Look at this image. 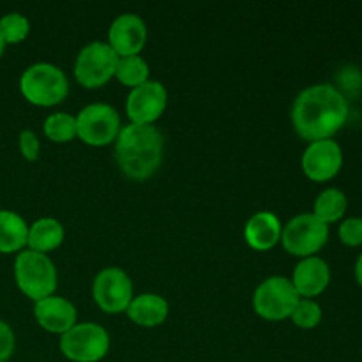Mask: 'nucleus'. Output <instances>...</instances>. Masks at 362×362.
<instances>
[{"instance_id": "obj_1", "label": "nucleus", "mask_w": 362, "mask_h": 362, "mask_svg": "<svg viewBox=\"0 0 362 362\" xmlns=\"http://www.w3.org/2000/svg\"><path fill=\"white\" fill-rule=\"evenodd\" d=\"M349 115L350 105L346 95L329 83L304 88L292 106L293 129L308 141L331 140L345 126Z\"/></svg>"}, {"instance_id": "obj_2", "label": "nucleus", "mask_w": 362, "mask_h": 362, "mask_svg": "<svg viewBox=\"0 0 362 362\" xmlns=\"http://www.w3.org/2000/svg\"><path fill=\"white\" fill-rule=\"evenodd\" d=\"M165 138L152 124H134L120 127L115 140V158L124 175L145 180L158 172L163 161Z\"/></svg>"}, {"instance_id": "obj_3", "label": "nucleus", "mask_w": 362, "mask_h": 362, "mask_svg": "<svg viewBox=\"0 0 362 362\" xmlns=\"http://www.w3.org/2000/svg\"><path fill=\"white\" fill-rule=\"evenodd\" d=\"M16 285L34 303L55 293L57 269L52 258L45 253L23 250L14 258Z\"/></svg>"}, {"instance_id": "obj_4", "label": "nucleus", "mask_w": 362, "mask_h": 362, "mask_svg": "<svg viewBox=\"0 0 362 362\" xmlns=\"http://www.w3.org/2000/svg\"><path fill=\"white\" fill-rule=\"evenodd\" d=\"M20 90L35 106H53L69 94V81L59 66L49 62L32 64L20 78Z\"/></svg>"}, {"instance_id": "obj_5", "label": "nucleus", "mask_w": 362, "mask_h": 362, "mask_svg": "<svg viewBox=\"0 0 362 362\" xmlns=\"http://www.w3.org/2000/svg\"><path fill=\"white\" fill-rule=\"evenodd\" d=\"M329 240V225L313 212L297 214L283 226L281 244L290 255L299 258L315 257Z\"/></svg>"}, {"instance_id": "obj_6", "label": "nucleus", "mask_w": 362, "mask_h": 362, "mask_svg": "<svg viewBox=\"0 0 362 362\" xmlns=\"http://www.w3.org/2000/svg\"><path fill=\"white\" fill-rule=\"evenodd\" d=\"M60 350L73 362H99L110 350V334L94 322L76 324L60 336Z\"/></svg>"}, {"instance_id": "obj_7", "label": "nucleus", "mask_w": 362, "mask_h": 362, "mask_svg": "<svg viewBox=\"0 0 362 362\" xmlns=\"http://www.w3.org/2000/svg\"><path fill=\"white\" fill-rule=\"evenodd\" d=\"M119 55L105 41H92L80 49L74 62V76L83 87L98 88L115 76Z\"/></svg>"}, {"instance_id": "obj_8", "label": "nucleus", "mask_w": 362, "mask_h": 362, "mask_svg": "<svg viewBox=\"0 0 362 362\" xmlns=\"http://www.w3.org/2000/svg\"><path fill=\"white\" fill-rule=\"evenodd\" d=\"M120 115L106 103H92L76 115V133L81 141L92 147H105L120 133Z\"/></svg>"}, {"instance_id": "obj_9", "label": "nucleus", "mask_w": 362, "mask_h": 362, "mask_svg": "<svg viewBox=\"0 0 362 362\" xmlns=\"http://www.w3.org/2000/svg\"><path fill=\"white\" fill-rule=\"evenodd\" d=\"M299 300V293L288 278L272 276L257 286L253 308L265 320H285L292 317Z\"/></svg>"}, {"instance_id": "obj_10", "label": "nucleus", "mask_w": 362, "mask_h": 362, "mask_svg": "<svg viewBox=\"0 0 362 362\" xmlns=\"http://www.w3.org/2000/svg\"><path fill=\"white\" fill-rule=\"evenodd\" d=\"M92 296L98 306L110 315L124 313L133 300V283L119 267H106L98 272L92 285Z\"/></svg>"}, {"instance_id": "obj_11", "label": "nucleus", "mask_w": 362, "mask_h": 362, "mask_svg": "<svg viewBox=\"0 0 362 362\" xmlns=\"http://www.w3.org/2000/svg\"><path fill=\"white\" fill-rule=\"evenodd\" d=\"M168 94L161 81L148 80L138 87L131 88L126 101V112L131 122L152 124L165 113Z\"/></svg>"}, {"instance_id": "obj_12", "label": "nucleus", "mask_w": 362, "mask_h": 362, "mask_svg": "<svg viewBox=\"0 0 362 362\" xmlns=\"http://www.w3.org/2000/svg\"><path fill=\"white\" fill-rule=\"evenodd\" d=\"M300 166H303L304 175L315 182H327L334 179L343 166L341 145L332 138L310 141L300 159Z\"/></svg>"}, {"instance_id": "obj_13", "label": "nucleus", "mask_w": 362, "mask_h": 362, "mask_svg": "<svg viewBox=\"0 0 362 362\" xmlns=\"http://www.w3.org/2000/svg\"><path fill=\"white\" fill-rule=\"evenodd\" d=\"M147 41V27L138 14L124 13L112 21L108 45L119 57L140 55Z\"/></svg>"}, {"instance_id": "obj_14", "label": "nucleus", "mask_w": 362, "mask_h": 362, "mask_svg": "<svg viewBox=\"0 0 362 362\" xmlns=\"http://www.w3.org/2000/svg\"><path fill=\"white\" fill-rule=\"evenodd\" d=\"M290 281L300 299H313L324 293L331 283V269L327 262L320 257L300 258V262L293 269Z\"/></svg>"}, {"instance_id": "obj_15", "label": "nucleus", "mask_w": 362, "mask_h": 362, "mask_svg": "<svg viewBox=\"0 0 362 362\" xmlns=\"http://www.w3.org/2000/svg\"><path fill=\"white\" fill-rule=\"evenodd\" d=\"M34 317L42 329L53 334H60L69 331L76 325V308L64 297H57L55 293L45 299L37 300L34 306Z\"/></svg>"}, {"instance_id": "obj_16", "label": "nucleus", "mask_w": 362, "mask_h": 362, "mask_svg": "<svg viewBox=\"0 0 362 362\" xmlns=\"http://www.w3.org/2000/svg\"><path fill=\"white\" fill-rule=\"evenodd\" d=\"M283 225L278 216L271 211H260L251 216L244 228L247 246L257 251H269L281 240Z\"/></svg>"}, {"instance_id": "obj_17", "label": "nucleus", "mask_w": 362, "mask_h": 362, "mask_svg": "<svg viewBox=\"0 0 362 362\" xmlns=\"http://www.w3.org/2000/svg\"><path fill=\"white\" fill-rule=\"evenodd\" d=\"M170 306L165 297L158 293H140L133 297L126 313L134 324L141 327H158L168 317Z\"/></svg>"}, {"instance_id": "obj_18", "label": "nucleus", "mask_w": 362, "mask_h": 362, "mask_svg": "<svg viewBox=\"0 0 362 362\" xmlns=\"http://www.w3.org/2000/svg\"><path fill=\"white\" fill-rule=\"evenodd\" d=\"M28 239V225L18 212L0 209V253H20Z\"/></svg>"}, {"instance_id": "obj_19", "label": "nucleus", "mask_w": 362, "mask_h": 362, "mask_svg": "<svg viewBox=\"0 0 362 362\" xmlns=\"http://www.w3.org/2000/svg\"><path fill=\"white\" fill-rule=\"evenodd\" d=\"M66 230L59 219L41 218L28 226V250L37 251V253H48L57 250L64 243Z\"/></svg>"}, {"instance_id": "obj_20", "label": "nucleus", "mask_w": 362, "mask_h": 362, "mask_svg": "<svg viewBox=\"0 0 362 362\" xmlns=\"http://www.w3.org/2000/svg\"><path fill=\"white\" fill-rule=\"evenodd\" d=\"M349 209V198L338 187H327L317 197L313 205V214L325 225L339 221Z\"/></svg>"}, {"instance_id": "obj_21", "label": "nucleus", "mask_w": 362, "mask_h": 362, "mask_svg": "<svg viewBox=\"0 0 362 362\" xmlns=\"http://www.w3.org/2000/svg\"><path fill=\"white\" fill-rule=\"evenodd\" d=\"M151 69L148 64L141 59L140 55H129V57H119V64L115 69V78L126 87H138V85L148 81Z\"/></svg>"}, {"instance_id": "obj_22", "label": "nucleus", "mask_w": 362, "mask_h": 362, "mask_svg": "<svg viewBox=\"0 0 362 362\" xmlns=\"http://www.w3.org/2000/svg\"><path fill=\"white\" fill-rule=\"evenodd\" d=\"M42 131L46 136L57 144H66V141L78 138L76 133V117L69 115L66 112H57L46 117L42 124Z\"/></svg>"}, {"instance_id": "obj_23", "label": "nucleus", "mask_w": 362, "mask_h": 362, "mask_svg": "<svg viewBox=\"0 0 362 362\" xmlns=\"http://www.w3.org/2000/svg\"><path fill=\"white\" fill-rule=\"evenodd\" d=\"M30 32V21L20 13L4 14L0 18V37L7 45H18L23 39H27Z\"/></svg>"}, {"instance_id": "obj_24", "label": "nucleus", "mask_w": 362, "mask_h": 362, "mask_svg": "<svg viewBox=\"0 0 362 362\" xmlns=\"http://www.w3.org/2000/svg\"><path fill=\"white\" fill-rule=\"evenodd\" d=\"M290 318L299 329H315L322 322V308L317 300L300 299Z\"/></svg>"}, {"instance_id": "obj_25", "label": "nucleus", "mask_w": 362, "mask_h": 362, "mask_svg": "<svg viewBox=\"0 0 362 362\" xmlns=\"http://www.w3.org/2000/svg\"><path fill=\"white\" fill-rule=\"evenodd\" d=\"M339 240L349 247L362 246V218H346L338 228Z\"/></svg>"}, {"instance_id": "obj_26", "label": "nucleus", "mask_w": 362, "mask_h": 362, "mask_svg": "<svg viewBox=\"0 0 362 362\" xmlns=\"http://www.w3.org/2000/svg\"><path fill=\"white\" fill-rule=\"evenodd\" d=\"M18 144H20V152L27 161H35L39 158V152H41V141H39L37 134L32 129H23L18 138Z\"/></svg>"}, {"instance_id": "obj_27", "label": "nucleus", "mask_w": 362, "mask_h": 362, "mask_svg": "<svg viewBox=\"0 0 362 362\" xmlns=\"http://www.w3.org/2000/svg\"><path fill=\"white\" fill-rule=\"evenodd\" d=\"M16 339L9 324L0 320V362H7L14 354Z\"/></svg>"}, {"instance_id": "obj_28", "label": "nucleus", "mask_w": 362, "mask_h": 362, "mask_svg": "<svg viewBox=\"0 0 362 362\" xmlns=\"http://www.w3.org/2000/svg\"><path fill=\"white\" fill-rule=\"evenodd\" d=\"M339 83L345 90H359L362 88V73L357 67H346V69L341 71L339 74Z\"/></svg>"}, {"instance_id": "obj_29", "label": "nucleus", "mask_w": 362, "mask_h": 362, "mask_svg": "<svg viewBox=\"0 0 362 362\" xmlns=\"http://www.w3.org/2000/svg\"><path fill=\"white\" fill-rule=\"evenodd\" d=\"M356 279H357V283L362 286V253L359 255V258H357V262H356Z\"/></svg>"}, {"instance_id": "obj_30", "label": "nucleus", "mask_w": 362, "mask_h": 362, "mask_svg": "<svg viewBox=\"0 0 362 362\" xmlns=\"http://www.w3.org/2000/svg\"><path fill=\"white\" fill-rule=\"evenodd\" d=\"M4 52H6V42H4L2 37H0V57L4 55Z\"/></svg>"}]
</instances>
